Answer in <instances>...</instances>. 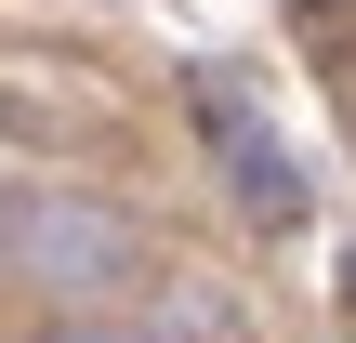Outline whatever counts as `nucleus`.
<instances>
[{
    "label": "nucleus",
    "mask_w": 356,
    "mask_h": 343,
    "mask_svg": "<svg viewBox=\"0 0 356 343\" xmlns=\"http://www.w3.org/2000/svg\"><path fill=\"white\" fill-rule=\"evenodd\" d=\"M53 343H159V330H106V317H79V330H53Z\"/></svg>",
    "instance_id": "obj_3"
},
{
    "label": "nucleus",
    "mask_w": 356,
    "mask_h": 343,
    "mask_svg": "<svg viewBox=\"0 0 356 343\" xmlns=\"http://www.w3.org/2000/svg\"><path fill=\"white\" fill-rule=\"evenodd\" d=\"M0 278H26L53 304H106V291H132V225L106 198H66V185L0 198Z\"/></svg>",
    "instance_id": "obj_1"
},
{
    "label": "nucleus",
    "mask_w": 356,
    "mask_h": 343,
    "mask_svg": "<svg viewBox=\"0 0 356 343\" xmlns=\"http://www.w3.org/2000/svg\"><path fill=\"white\" fill-rule=\"evenodd\" d=\"M198 93V132H211V159H225V198L251 212V238H304V172L277 159V132L225 93V79H185Z\"/></svg>",
    "instance_id": "obj_2"
}]
</instances>
